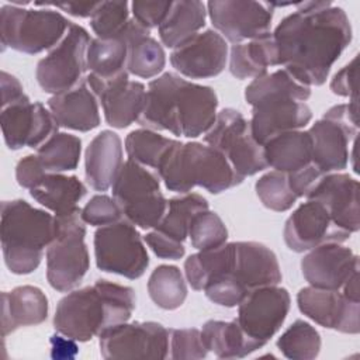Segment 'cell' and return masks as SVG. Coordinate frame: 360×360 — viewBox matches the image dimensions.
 Returning a JSON list of instances; mask_svg holds the SVG:
<instances>
[{
    "instance_id": "30bf717a",
    "label": "cell",
    "mask_w": 360,
    "mask_h": 360,
    "mask_svg": "<svg viewBox=\"0 0 360 360\" xmlns=\"http://www.w3.org/2000/svg\"><path fill=\"white\" fill-rule=\"evenodd\" d=\"M56 218L59 231L46 248V280L53 290L68 292L82 283L90 267L86 225L80 208Z\"/></svg>"
},
{
    "instance_id": "ba28073f",
    "label": "cell",
    "mask_w": 360,
    "mask_h": 360,
    "mask_svg": "<svg viewBox=\"0 0 360 360\" xmlns=\"http://www.w3.org/2000/svg\"><path fill=\"white\" fill-rule=\"evenodd\" d=\"M62 13L49 7L24 8L14 4L0 7V38L3 49L11 48L27 55L55 48L70 28Z\"/></svg>"
},
{
    "instance_id": "60d3db41",
    "label": "cell",
    "mask_w": 360,
    "mask_h": 360,
    "mask_svg": "<svg viewBox=\"0 0 360 360\" xmlns=\"http://www.w3.org/2000/svg\"><path fill=\"white\" fill-rule=\"evenodd\" d=\"M190 243L197 250L215 249L226 243L228 229L221 217L208 210L194 215L188 229Z\"/></svg>"
},
{
    "instance_id": "3957f363",
    "label": "cell",
    "mask_w": 360,
    "mask_h": 360,
    "mask_svg": "<svg viewBox=\"0 0 360 360\" xmlns=\"http://www.w3.org/2000/svg\"><path fill=\"white\" fill-rule=\"evenodd\" d=\"M217 108L218 96L212 87L165 72L149 82L138 124L176 136L198 138L215 122Z\"/></svg>"
},
{
    "instance_id": "cb8c5ba5",
    "label": "cell",
    "mask_w": 360,
    "mask_h": 360,
    "mask_svg": "<svg viewBox=\"0 0 360 360\" xmlns=\"http://www.w3.org/2000/svg\"><path fill=\"white\" fill-rule=\"evenodd\" d=\"M307 200L319 201L339 228L349 233L359 231V181L350 174L339 172L325 174Z\"/></svg>"
},
{
    "instance_id": "4dcf8cb0",
    "label": "cell",
    "mask_w": 360,
    "mask_h": 360,
    "mask_svg": "<svg viewBox=\"0 0 360 360\" xmlns=\"http://www.w3.org/2000/svg\"><path fill=\"white\" fill-rule=\"evenodd\" d=\"M201 336L207 350L218 359H243L263 347L260 342L249 338L235 319H210L202 325Z\"/></svg>"
},
{
    "instance_id": "484cf974",
    "label": "cell",
    "mask_w": 360,
    "mask_h": 360,
    "mask_svg": "<svg viewBox=\"0 0 360 360\" xmlns=\"http://www.w3.org/2000/svg\"><path fill=\"white\" fill-rule=\"evenodd\" d=\"M48 108L62 128L89 132L100 125L98 100L86 79L72 90L52 96Z\"/></svg>"
},
{
    "instance_id": "7c38bea8",
    "label": "cell",
    "mask_w": 360,
    "mask_h": 360,
    "mask_svg": "<svg viewBox=\"0 0 360 360\" xmlns=\"http://www.w3.org/2000/svg\"><path fill=\"white\" fill-rule=\"evenodd\" d=\"M204 142L218 149L233 170L245 179L267 169L263 145L252 134L250 122L235 108H224L204 134Z\"/></svg>"
},
{
    "instance_id": "4fadbf2b",
    "label": "cell",
    "mask_w": 360,
    "mask_h": 360,
    "mask_svg": "<svg viewBox=\"0 0 360 360\" xmlns=\"http://www.w3.org/2000/svg\"><path fill=\"white\" fill-rule=\"evenodd\" d=\"M96 264L101 271L114 273L129 280L143 276L149 255L136 226L125 218L94 232Z\"/></svg>"
},
{
    "instance_id": "9a60e30c",
    "label": "cell",
    "mask_w": 360,
    "mask_h": 360,
    "mask_svg": "<svg viewBox=\"0 0 360 360\" xmlns=\"http://www.w3.org/2000/svg\"><path fill=\"white\" fill-rule=\"evenodd\" d=\"M170 329L162 323L122 322L98 335L100 354L107 359H166L169 353Z\"/></svg>"
},
{
    "instance_id": "d6a6232c",
    "label": "cell",
    "mask_w": 360,
    "mask_h": 360,
    "mask_svg": "<svg viewBox=\"0 0 360 360\" xmlns=\"http://www.w3.org/2000/svg\"><path fill=\"white\" fill-rule=\"evenodd\" d=\"M207 6L198 0L173 1L165 21L159 25V38L167 48H177L205 25Z\"/></svg>"
},
{
    "instance_id": "7bdbcfd3",
    "label": "cell",
    "mask_w": 360,
    "mask_h": 360,
    "mask_svg": "<svg viewBox=\"0 0 360 360\" xmlns=\"http://www.w3.org/2000/svg\"><path fill=\"white\" fill-rule=\"evenodd\" d=\"M201 330L195 328L170 329V357L174 360H197L207 357Z\"/></svg>"
},
{
    "instance_id": "603a6c76",
    "label": "cell",
    "mask_w": 360,
    "mask_h": 360,
    "mask_svg": "<svg viewBox=\"0 0 360 360\" xmlns=\"http://www.w3.org/2000/svg\"><path fill=\"white\" fill-rule=\"evenodd\" d=\"M359 270V256L342 243H322L301 260V271L309 285L340 290L347 278Z\"/></svg>"
},
{
    "instance_id": "4316f807",
    "label": "cell",
    "mask_w": 360,
    "mask_h": 360,
    "mask_svg": "<svg viewBox=\"0 0 360 360\" xmlns=\"http://www.w3.org/2000/svg\"><path fill=\"white\" fill-rule=\"evenodd\" d=\"M48 298L35 285H18L1 292V335L6 338L24 326H35L48 318Z\"/></svg>"
},
{
    "instance_id": "b9f144b4",
    "label": "cell",
    "mask_w": 360,
    "mask_h": 360,
    "mask_svg": "<svg viewBox=\"0 0 360 360\" xmlns=\"http://www.w3.org/2000/svg\"><path fill=\"white\" fill-rule=\"evenodd\" d=\"M128 1H100L90 18V25L97 38H114L121 34L129 18Z\"/></svg>"
},
{
    "instance_id": "d590c367",
    "label": "cell",
    "mask_w": 360,
    "mask_h": 360,
    "mask_svg": "<svg viewBox=\"0 0 360 360\" xmlns=\"http://www.w3.org/2000/svg\"><path fill=\"white\" fill-rule=\"evenodd\" d=\"M82 141L68 132H55L38 149L37 158L46 173H63L79 166Z\"/></svg>"
},
{
    "instance_id": "e0dca14e",
    "label": "cell",
    "mask_w": 360,
    "mask_h": 360,
    "mask_svg": "<svg viewBox=\"0 0 360 360\" xmlns=\"http://www.w3.org/2000/svg\"><path fill=\"white\" fill-rule=\"evenodd\" d=\"M291 305L285 288L264 285L252 290L238 305L236 322L243 332L263 346L278 332Z\"/></svg>"
},
{
    "instance_id": "1f68e13d",
    "label": "cell",
    "mask_w": 360,
    "mask_h": 360,
    "mask_svg": "<svg viewBox=\"0 0 360 360\" xmlns=\"http://www.w3.org/2000/svg\"><path fill=\"white\" fill-rule=\"evenodd\" d=\"M271 66H277V48L271 32L231 48L229 72L239 80L263 76Z\"/></svg>"
},
{
    "instance_id": "f5cc1de1",
    "label": "cell",
    "mask_w": 360,
    "mask_h": 360,
    "mask_svg": "<svg viewBox=\"0 0 360 360\" xmlns=\"http://www.w3.org/2000/svg\"><path fill=\"white\" fill-rule=\"evenodd\" d=\"M340 291L350 300L353 301H359V270L354 271L347 281L343 284V287L340 288Z\"/></svg>"
},
{
    "instance_id": "7a4b0ae2",
    "label": "cell",
    "mask_w": 360,
    "mask_h": 360,
    "mask_svg": "<svg viewBox=\"0 0 360 360\" xmlns=\"http://www.w3.org/2000/svg\"><path fill=\"white\" fill-rule=\"evenodd\" d=\"M184 274L193 290L226 308L239 305L252 290L276 285L283 278L276 253L255 240L198 250L186 259Z\"/></svg>"
},
{
    "instance_id": "ac0fdd59",
    "label": "cell",
    "mask_w": 360,
    "mask_h": 360,
    "mask_svg": "<svg viewBox=\"0 0 360 360\" xmlns=\"http://www.w3.org/2000/svg\"><path fill=\"white\" fill-rule=\"evenodd\" d=\"M0 125L8 149H38L46 139L58 132L59 125L49 108L39 101L22 100L1 107Z\"/></svg>"
},
{
    "instance_id": "681fc988",
    "label": "cell",
    "mask_w": 360,
    "mask_h": 360,
    "mask_svg": "<svg viewBox=\"0 0 360 360\" xmlns=\"http://www.w3.org/2000/svg\"><path fill=\"white\" fill-rule=\"evenodd\" d=\"M0 84H1V107H6L11 103H15L27 97L20 80L6 70H1Z\"/></svg>"
},
{
    "instance_id": "ee69618b",
    "label": "cell",
    "mask_w": 360,
    "mask_h": 360,
    "mask_svg": "<svg viewBox=\"0 0 360 360\" xmlns=\"http://www.w3.org/2000/svg\"><path fill=\"white\" fill-rule=\"evenodd\" d=\"M82 218L87 225L104 226L114 224L124 217L121 208L112 197L105 194H96L82 208Z\"/></svg>"
},
{
    "instance_id": "5bb4252c",
    "label": "cell",
    "mask_w": 360,
    "mask_h": 360,
    "mask_svg": "<svg viewBox=\"0 0 360 360\" xmlns=\"http://www.w3.org/2000/svg\"><path fill=\"white\" fill-rule=\"evenodd\" d=\"M90 41L87 30L72 22L63 39L37 65L35 77L45 93L55 96L69 91L86 79Z\"/></svg>"
},
{
    "instance_id": "8fae6325",
    "label": "cell",
    "mask_w": 360,
    "mask_h": 360,
    "mask_svg": "<svg viewBox=\"0 0 360 360\" xmlns=\"http://www.w3.org/2000/svg\"><path fill=\"white\" fill-rule=\"evenodd\" d=\"M359 131L357 101L330 107L308 129L312 145V163L325 174L347 167L350 143Z\"/></svg>"
},
{
    "instance_id": "d6986e66",
    "label": "cell",
    "mask_w": 360,
    "mask_h": 360,
    "mask_svg": "<svg viewBox=\"0 0 360 360\" xmlns=\"http://www.w3.org/2000/svg\"><path fill=\"white\" fill-rule=\"evenodd\" d=\"M352 233L339 228L316 200L300 204L284 224V242L290 250L302 253L322 243H342Z\"/></svg>"
},
{
    "instance_id": "bcb514c9",
    "label": "cell",
    "mask_w": 360,
    "mask_h": 360,
    "mask_svg": "<svg viewBox=\"0 0 360 360\" xmlns=\"http://www.w3.org/2000/svg\"><path fill=\"white\" fill-rule=\"evenodd\" d=\"M356 75H357V56H354L347 65L338 70L329 84V89L333 94L340 97H349L350 101H357V87H356Z\"/></svg>"
},
{
    "instance_id": "9c48e42d",
    "label": "cell",
    "mask_w": 360,
    "mask_h": 360,
    "mask_svg": "<svg viewBox=\"0 0 360 360\" xmlns=\"http://www.w3.org/2000/svg\"><path fill=\"white\" fill-rule=\"evenodd\" d=\"M111 190L122 217L141 229L155 228L165 215L167 200L160 190V177L149 167L125 160Z\"/></svg>"
},
{
    "instance_id": "f35d334b",
    "label": "cell",
    "mask_w": 360,
    "mask_h": 360,
    "mask_svg": "<svg viewBox=\"0 0 360 360\" xmlns=\"http://www.w3.org/2000/svg\"><path fill=\"white\" fill-rule=\"evenodd\" d=\"M321 335L309 322L294 321L277 339V349L291 360H312L321 352Z\"/></svg>"
},
{
    "instance_id": "f1b7e54d",
    "label": "cell",
    "mask_w": 360,
    "mask_h": 360,
    "mask_svg": "<svg viewBox=\"0 0 360 360\" xmlns=\"http://www.w3.org/2000/svg\"><path fill=\"white\" fill-rule=\"evenodd\" d=\"M86 193L87 188L79 177L66 176L63 173H45L37 184L30 188V195L56 217L77 210V202Z\"/></svg>"
},
{
    "instance_id": "f546056e",
    "label": "cell",
    "mask_w": 360,
    "mask_h": 360,
    "mask_svg": "<svg viewBox=\"0 0 360 360\" xmlns=\"http://www.w3.org/2000/svg\"><path fill=\"white\" fill-rule=\"evenodd\" d=\"M267 166L283 173H292L312 163V145L308 131L295 129L270 138L264 145Z\"/></svg>"
},
{
    "instance_id": "7dc6e473",
    "label": "cell",
    "mask_w": 360,
    "mask_h": 360,
    "mask_svg": "<svg viewBox=\"0 0 360 360\" xmlns=\"http://www.w3.org/2000/svg\"><path fill=\"white\" fill-rule=\"evenodd\" d=\"M145 243L152 249V252L160 259L169 260H179L184 256L186 248L183 243L174 242L165 235L159 233L158 231H150L143 236Z\"/></svg>"
},
{
    "instance_id": "7402d4cb",
    "label": "cell",
    "mask_w": 360,
    "mask_h": 360,
    "mask_svg": "<svg viewBox=\"0 0 360 360\" xmlns=\"http://www.w3.org/2000/svg\"><path fill=\"white\" fill-rule=\"evenodd\" d=\"M86 80L100 101L108 125L124 129L139 120L146 101V87L143 83L129 80V73L107 82L87 77Z\"/></svg>"
},
{
    "instance_id": "6da1fadb",
    "label": "cell",
    "mask_w": 360,
    "mask_h": 360,
    "mask_svg": "<svg viewBox=\"0 0 360 360\" xmlns=\"http://www.w3.org/2000/svg\"><path fill=\"white\" fill-rule=\"evenodd\" d=\"M271 32L277 66L307 86L326 82L335 62L353 38L346 11L332 1H300Z\"/></svg>"
},
{
    "instance_id": "44dd1931",
    "label": "cell",
    "mask_w": 360,
    "mask_h": 360,
    "mask_svg": "<svg viewBox=\"0 0 360 360\" xmlns=\"http://www.w3.org/2000/svg\"><path fill=\"white\" fill-rule=\"evenodd\" d=\"M228 62V44L215 30L195 34L170 53L172 66L190 79L215 77Z\"/></svg>"
},
{
    "instance_id": "8992f818",
    "label": "cell",
    "mask_w": 360,
    "mask_h": 360,
    "mask_svg": "<svg viewBox=\"0 0 360 360\" xmlns=\"http://www.w3.org/2000/svg\"><path fill=\"white\" fill-rule=\"evenodd\" d=\"M58 218L28 201L17 198L1 202L0 239L7 269L13 274H30L38 269L44 250L56 238Z\"/></svg>"
},
{
    "instance_id": "277c9868",
    "label": "cell",
    "mask_w": 360,
    "mask_h": 360,
    "mask_svg": "<svg viewBox=\"0 0 360 360\" xmlns=\"http://www.w3.org/2000/svg\"><path fill=\"white\" fill-rule=\"evenodd\" d=\"M135 307L136 295L132 287L97 280L59 300L53 328L76 342H89L103 330L127 322Z\"/></svg>"
},
{
    "instance_id": "83f0119b",
    "label": "cell",
    "mask_w": 360,
    "mask_h": 360,
    "mask_svg": "<svg viewBox=\"0 0 360 360\" xmlns=\"http://www.w3.org/2000/svg\"><path fill=\"white\" fill-rule=\"evenodd\" d=\"M120 37L128 46V73L141 79L158 77L165 69L166 53L162 45L150 35V31L131 18Z\"/></svg>"
},
{
    "instance_id": "f6af8a7d",
    "label": "cell",
    "mask_w": 360,
    "mask_h": 360,
    "mask_svg": "<svg viewBox=\"0 0 360 360\" xmlns=\"http://www.w3.org/2000/svg\"><path fill=\"white\" fill-rule=\"evenodd\" d=\"M173 1H149L135 0L131 3L132 18L146 30H152L165 21Z\"/></svg>"
},
{
    "instance_id": "e575fe53",
    "label": "cell",
    "mask_w": 360,
    "mask_h": 360,
    "mask_svg": "<svg viewBox=\"0 0 360 360\" xmlns=\"http://www.w3.org/2000/svg\"><path fill=\"white\" fill-rule=\"evenodd\" d=\"M208 201L198 193H187L167 200V207L155 231L166 238L183 243L188 238L190 224L195 214L208 210Z\"/></svg>"
},
{
    "instance_id": "f907efd6",
    "label": "cell",
    "mask_w": 360,
    "mask_h": 360,
    "mask_svg": "<svg viewBox=\"0 0 360 360\" xmlns=\"http://www.w3.org/2000/svg\"><path fill=\"white\" fill-rule=\"evenodd\" d=\"M100 1H68V3H34V7H55L73 17L86 18L94 14Z\"/></svg>"
},
{
    "instance_id": "816d5d0a",
    "label": "cell",
    "mask_w": 360,
    "mask_h": 360,
    "mask_svg": "<svg viewBox=\"0 0 360 360\" xmlns=\"http://www.w3.org/2000/svg\"><path fill=\"white\" fill-rule=\"evenodd\" d=\"M51 356L53 359H72L77 354V345L76 340L68 338L66 336H59V335H53L51 338Z\"/></svg>"
},
{
    "instance_id": "836d02e7",
    "label": "cell",
    "mask_w": 360,
    "mask_h": 360,
    "mask_svg": "<svg viewBox=\"0 0 360 360\" xmlns=\"http://www.w3.org/2000/svg\"><path fill=\"white\" fill-rule=\"evenodd\" d=\"M128 46L118 35L114 38H93L87 48V79L107 82L128 73Z\"/></svg>"
},
{
    "instance_id": "5b68a950",
    "label": "cell",
    "mask_w": 360,
    "mask_h": 360,
    "mask_svg": "<svg viewBox=\"0 0 360 360\" xmlns=\"http://www.w3.org/2000/svg\"><path fill=\"white\" fill-rule=\"evenodd\" d=\"M311 87L297 80L285 69L253 79L245 89V100L252 105L253 138L264 145L270 138L307 127L312 111L305 103Z\"/></svg>"
},
{
    "instance_id": "d4e9b609",
    "label": "cell",
    "mask_w": 360,
    "mask_h": 360,
    "mask_svg": "<svg viewBox=\"0 0 360 360\" xmlns=\"http://www.w3.org/2000/svg\"><path fill=\"white\" fill-rule=\"evenodd\" d=\"M122 163V141L120 135L114 131L103 129L89 142L84 152L87 184L97 191H107L112 186Z\"/></svg>"
},
{
    "instance_id": "ab89813d",
    "label": "cell",
    "mask_w": 360,
    "mask_h": 360,
    "mask_svg": "<svg viewBox=\"0 0 360 360\" xmlns=\"http://www.w3.org/2000/svg\"><path fill=\"white\" fill-rule=\"evenodd\" d=\"M256 194L262 204L276 212H284L292 208L298 197L290 187L287 173L271 170L264 173L255 184Z\"/></svg>"
},
{
    "instance_id": "52a82bcc",
    "label": "cell",
    "mask_w": 360,
    "mask_h": 360,
    "mask_svg": "<svg viewBox=\"0 0 360 360\" xmlns=\"http://www.w3.org/2000/svg\"><path fill=\"white\" fill-rule=\"evenodd\" d=\"M156 173L169 191L180 194L194 187L219 194L243 181L218 149L201 142L176 141Z\"/></svg>"
},
{
    "instance_id": "c3c4849f",
    "label": "cell",
    "mask_w": 360,
    "mask_h": 360,
    "mask_svg": "<svg viewBox=\"0 0 360 360\" xmlns=\"http://www.w3.org/2000/svg\"><path fill=\"white\" fill-rule=\"evenodd\" d=\"M46 172L41 166L37 155H27L15 166V180L20 187L31 188Z\"/></svg>"
},
{
    "instance_id": "8d00e7d4",
    "label": "cell",
    "mask_w": 360,
    "mask_h": 360,
    "mask_svg": "<svg viewBox=\"0 0 360 360\" xmlns=\"http://www.w3.org/2000/svg\"><path fill=\"white\" fill-rule=\"evenodd\" d=\"M148 292L162 309L180 308L187 298V284L181 270L173 264H160L149 276Z\"/></svg>"
},
{
    "instance_id": "2e32d148",
    "label": "cell",
    "mask_w": 360,
    "mask_h": 360,
    "mask_svg": "<svg viewBox=\"0 0 360 360\" xmlns=\"http://www.w3.org/2000/svg\"><path fill=\"white\" fill-rule=\"evenodd\" d=\"M205 6L215 31L233 45L270 34L274 8L269 1L211 0Z\"/></svg>"
},
{
    "instance_id": "ffe728a7",
    "label": "cell",
    "mask_w": 360,
    "mask_h": 360,
    "mask_svg": "<svg viewBox=\"0 0 360 360\" xmlns=\"http://www.w3.org/2000/svg\"><path fill=\"white\" fill-rule=\"evenodd\" d=\"M360 301L347 298L340 290L304 287L297 294L300 311L315 323L342 333L360 330Z\"/></svg>"
},
{
    "instance_id": "74e56055",
    "label": "cell",
    "mask_w": 360,
    "mask_h": 360,
    "mask_svg": "<svg viewBox=\"0 0 360 360\" xmlns=\"http://www.w3.org/2000/svg\"><path fill=\"white\" fill-rule=\"evenodd\" d=\"M177 139L158 134L153 129L138 128L125 138V150L129 160L156 172Z\"/></svg>"
}]
</instances>
